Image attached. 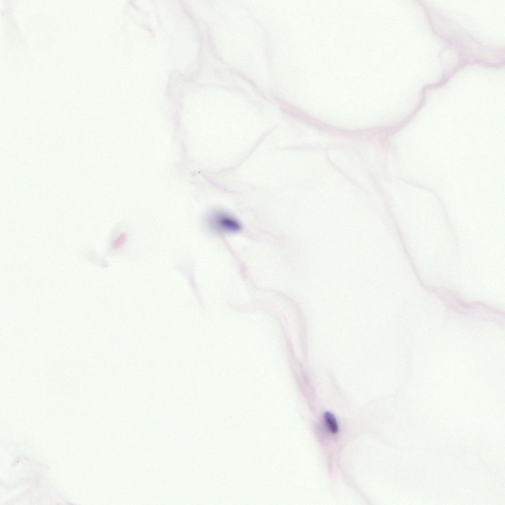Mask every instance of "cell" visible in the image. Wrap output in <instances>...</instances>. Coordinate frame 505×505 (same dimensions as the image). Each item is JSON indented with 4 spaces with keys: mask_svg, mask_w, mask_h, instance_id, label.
Returning a JSON list of instances; mask_svg holds the SVG:
<instances>
[{
    "mask_svg": "<svg viewBox=\"0 0 505 505\" xmlns=\"http://www.w3.org/2000/svg\"><path fill=\"white\" fill-rule=\"evenodd\" d=\"M204 221L208 229L218 234L237 233L242 228L236 216L222 210L212 211L206 216Z\"/></svg>",
    "mask_w": 505,
    "mask_h": 505,
    "instance_id": "cell-1",
    "label": "cell"
},
{
    "mask_svg": "<svg viewBox=\"0 0 505 505\" xmlns=\"http://www.w3.org/2000/svg\"><path fill=\"white\" fill-rule=\"evenodd\" d=\"M324 424L326 432L332 435H336L339 432V425L335 416L327 411L324 414Z\"/></svg>",
    "mask_w": 505,
    "mask_h": 505,
    "instance_id": "cell-2",
    "label": "cell"
}]
</instances>
